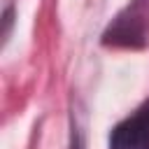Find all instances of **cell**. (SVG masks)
<instances>
[{
	"label": "cell",
	"instance_id": "cell-1",
	"mask_svg": "<svg viewBox=\"0 0 149 149\" xmlns=\"http://www.w3.org/2000/svg\"><path fill=\"white\" fill-rule=\"evenodd\" d=\"M149 133V102H144L135 114L123 119L109 137V149H144Z\"/></svg>",
	"mask_w": 149,
	"mask_h": 149
},
{
	"label": "cell",
	"instance_id": "cell-2",
	"mask_svg": "<svg viewBox=\"0 0 149 149\" xmlns=\"http://www.w3.org/2000/svg\"><path fill=\"white\" fill-rule=\"evenodd\" d=\"M144 149H149V133H147V140H144Z\"/></svg>",
	"mask_w": 149,
	"mask_h": 149
}]
</instances>
